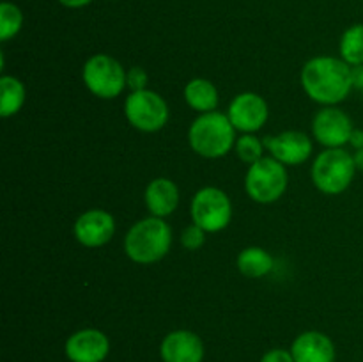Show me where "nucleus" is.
Listing matches in <instances>:
<instances>
[{
  "label": "nucleus",
  "instance_id": "nucleus-22",
  "mask_svg": "<svg viewBox=\"0 0 363 362\" xmlns=\"http://www.w3.org/2000/svg\"><path fill=\"white\" fill-rule=\"evenodd\" d=\"M264 142L255 137L254 133H243L236 138V146H234L238 158L248 165L264 158Z\"/></svg>",
  "mask_w": 363,
  "mask_h": 362
},
{
  "label": "nucleus",
  "instance_id": "nucleus-15",
  "mask_svg": "<svg viewBox=\"0 0 363 362\" xmlns=\"http://www.w3.org/2000/svg\"><path fill=\"white\" fill-rule=\"evenodd\" d=\"M294 362H335L337 350L333 341L318 330L301 332L291 344Z\"/></svg>",
  "mask_w": 363,
  "mask_h": 362
},
{
  "label": "nucleus",
  "instance_id": "nucleus-13",
  "mask_svg": "<svg viewBox=\"0 0 363 362\" xmlns=\"http://www.w3.org/2000/svg\"><path fill=\"white\" fill-rule=\"evenodd\" d=\"M64 353L71 362H103L110 353V339L98 329H82L67 337Z\"/></svg>",
  "mask_w": 363,
  "mask_h": 362
},
{
  "label": "nucleus",
  "instance_id": "nucleus-5",
  "mask_svg": "<svg viewBox=\"0 0 363 362\" xmlns=\"http://www.w3.org/2000/svg\"><path fill=\"white\" fill-rule=\"evenodd\" d=\"M289 174L286 165L273 156H264L259 162L248 165L245 176V190L252 201L259 204L277 202L287 190Z\"/></svg>",
  "mask_w": 363,
  "mask_h": 362
},
{
  "label": "nucleus",
  "instance_id": "nucleus-28",
  "mask_svg": "<svg viewBox=\"0 0 363 362\" xmlns=\"http://www.w3.org/2000/svg\"><path fill=\"white\" fill-rule=\"evenodd\" d=\"M62 6L66 7H71V9H78V7H84L87 6V4H91L92 0H59Z\"/></svg>",
  "mask_w": 363,
  "mask_h": 362
},
{
  "label": "nucleus",
  "instance_id": "nucleus-3",
  "mask_svg": "<svg viewBox=\"0 0 363 362\" xmlns=\"http://www.w3.org/2000/svg\"><path fill=\"white\" fill-rule=\"evenodd\" d=\"M236 128L230 123L229 116L222 112L199 114L197 119L190 124L188 142L194 153L208 160L225 156L236 146Z\"/></svg>",
  "mask_w": 363,
  "mask_h": 362
},
{
  "label": "nucleus",
  "instance_id": "nucleus-8",
  "mask_svg": "<svg viewBox=\"0 0 363 362\" xmlns=\"http://www.w3.org/2000/svg\"><path fill=\"white\" fill-rule=\"evenodd\" d=\"M190 213L194 224L206 233H220L233 219V202L222 188L204 187L191 199Z\"/></svg>",
  "mask_w": 363,
  "mask_h": 362
},
{
  "label": "nucleus",
  "instance_id": "nucleus-18",
  "mask_svg": "<svg viewBox=\"0 0 363 362\" xmlns=\"http://www.w3.org/2000/svg\"><path fill=\"white\" fill-rule=\"evenodd\" d=\"M236 266L245 277L261 279L273 270V258L262 247H247L238 254Z\"/></svg>",
  "mask_w": 363,
  "mask_h": 362
},
{
  "label": "nucleus",
  "instance_id": "nucleus-9",
  "mask_svg": "<svg viewBox=\"0 0 363 362\" xmlns=\"http://www.w3.org/2000/svg\"><path fill=\"white\" fill-rule=\"evenodd\" d=\"M354 126L351 117L339 106H323L312 119V135L326 149L344 148L350 144Z\"/></svg>",
  "mask_w": 363,
  "mask_h": 362
},
{
  "label": "nucleus",
  "instance_id": "nucleus-29",
  "mask_svg": "<svg viewBox=\"0 0 363 362\" xmlns=\"http://www.w3.org/2000/svg\"><path fill=\"white\" fill-rule=\"evenodd\" d=\"M353 156H354V165H357V169L363 170V149H357Z\"/></svg>",
  "mask_w": 363,
  "mask_h": 362
},
{
  "label": "nucleus",
  "instance_id": "nucleus-20",
  "mask_svg": "<svg viewBox=\"0 0 363 362\" xmlns=\"http://www.w3.org/2000/svg\"><path fill=\"white\" fill-rule=\"evenodd\" d=\"M340 59L351 67L363 64V23H354L346 28L339 43Z\"/></svg>",
  "mask_w": 363,
  "mask_h": 362
},
{
  "label": "nucleus",
  "instance_id": "nucleus-16",
  "mask_svg": "<svg viewBox=\"0 0 363 362\" xmlns=\"http://www.w3.org/2000/svg\"><path fill=\"white\" fill-rule=\"evenodd\" d=\"M144 201L152 216L165 219L177 209L179 188L169 177H155L145 188Z\"/></svg>",
  "mask_w": 363,
  "mask_h": 362
},
{
  "label": "nucleus",
  "instance_id": "nucleus-21",
  "mask_svg": "<svg viewBox=\"0 0 363 362\" xmlns=\"http://www.w3.org/2000/svg\"><path fill=\"white\" fill-rule=\"evenodd\" d=\"M23 25V14L20 7L14 6L13 2L0 4V39L9 41L18 32L21 31Z\"/></svg>",
  "mask_w": 363,
  "mask_h": 362
},
{
  "label": "nucleus",
  "instance_id": "nucleus-7",
  "mask_svg": "<svg viewBox=\"0 0 363 362\" xmlns=\"http://www.w3.org/2000/svg\"><path fill=\"white\" fill-rule=\"evenodd\" d=\"M124 116L138 131L155 133L169 123L170 110L163 96L151 89L130 92L124 102Z\"/></svg>",
  "mask_w": 363,
  "mask_h": 362
},
{
  "label": "nucleus",
  "instance_id": "nucleus-24",
  "mask_svg": "<svg viewBox=\"0 0 363 362\" xmlns=\"http://www.w3.org/2000/svg\"><path fill=\"white\" fill-rule=\"evenodd\" d=\"M147 82H149V77H147V71H145L144 67L133 66L128 70L126 85L131 89V92L144 91V89H147Z\"/></svg>",
  "mask_w": 363,
  "mask_h": 362
},
{
  "label": "nucleus",
  "instance_id": "nucleus-11",
  "mask_svg": "<svg viewBox=\"0 0 363 362\" xmlns=\"http://www.w3.org/2000/svg\"><path fill=\"white\" fill-rule=\"evenodd\" d=\"M73 233L78 243L84 245V247H103L116 234V219L106 209H87L77 219Z\"/></svg>",
  "mask_w": 363,
  "mask_h": 362
},
{
  "label": "nucleus",
  "instance_id": "nucleus-12",
  "mask_svg": "<svg viewBox=\"0 0 363 362\" xmlns=\"http://www.w3.org/2000/svg\"><path fill=\"white\" fill-rule=\"evenodd\" d=\"M264 148L284 165H300L312 156V138L298 130H287L279 135H268L262 138Z\"/></svg>",
  "mask_w": 363,
  "mask_h": 362
},
{
  "label": "nucleus",
  "instance_id": "nucleus-26",
  "mask_svg": "<svg viewBox=\"0 0 363 362\" xmlns=\"http://www.w3.org/2000/svg\"><path fill=\"white\" fill-rule=\"evenodd\" d=\"M350 144L353 146L354 151H357V149H363V130H360V128H354L353 133H351Z\"/></svg>",
  "mask_w": 363,
  "mask_h": 362
},
{
  "label": "nucleus",
  "instance_id": "nucleus-14",
  "mask_svg": "<svg viewBox=\"0 0 363 362\" xmlns=\"http://www.w3.org/2000/svg\"><path fill=\"white\" fill-rule=\"evenodd\" d=\"M204 353V343L191 330H172L160 344L163 362H202Z\"/></svg>",
  "mask_w": 363,
  "mask_h": 362
},
{
  "label": "nucleus",
  "instance_id": "nucleus-10",
  "mask_svg": "<svg viewBox=\"0 0 363 362\" xmlns=\"http://www.w3.org/2000/svg\"><path fill=\"white\" fill-rule=\"evenodd\" d=\"M227 116H229L236 131L255 133L268 121L269 106L268 102L257 92H240L229 103Z\"/></svg>",
  "mask_w": 363,
  "mask_h": 362
},
{
  "label": "nucleus",
  "instance_id": "nucleus-27",
  "mask_svg": "<svg viewBox=\"0 0 363 362\" xmlns=\"http://www.w3.org/2000/svg\"><path fill=\"white\" fill-rule=\"evenodd\" d=\"M353 85L354 89H363V64L353 67Z\"/></svg>",
  "mask_w": 363,
  "mask_h": 362
},
{
  "label": "nucleus",
  "instance_id": "nucleus-2",
  "mask_svg": "<svg viewBox=\"0 0 363 362\" xmlns=\"http://www.w3.org/2000/svg\"><path fill=\"white\" fill-rule=\"evenodd\" d=\"M172 245V229L165 219L147 216L130 227L124 236V252L138 265H152L165 258Z\"/></svg>",
  "mask_w": 363,
  "mask_h": 362
},
{
  "label": "nucleus",
  "instance_id": "nucleus-19",
  "mask_svg": "<svg viewBox=\"0 0 363 362\" xmlns=\"http://www.w3.org/2000/svg\"><path fill=\"white\" fill-rule=\"evenodd\" d=\"M0 91H2V99H0V116L4 119L14 116L25 105L27 91L20 78L11 77V75H2L0 77Z\"/></svg>",
  "mask_w": 363,
  "mask_h": 362
},
{
  "label": "nucleus",
  "instance_id": "nucleus-4",
  "mask_svg": "<svg viewBox=\"0 0 363 362\" xmlns=\"http://www.w3.org/2000/svg\"><path fill=\"white\" fill-rule=\"evenodd\" d=\"M354 156L344 148L325 149L312 163V181L326 195H339L350 188L357 174Z\"/></svg>",
  "mask_w": 363,
  "mask_h": 362
},
{
  "label": "nucleus",
  "instance_id": "nucleus-25",
  "mask_svg": "<svg viewBox=\"0 0 363 362\" xmlns=\"http://www.w3.org/2000/svg\"><path fill=\"white\" fill-rule=\"evenodd\" d=\"M261 362H294L291 350H284V348H273V350L266 351L262 355Z\"/></svg>",
  "mask_w": 363,
  "mask_h": 362
},
{
  "label": "nucleus",
  "instance_id": "nucleus-6",
  "mask_svg": "<svg viewBox=\"0 0 363 362\" xmlns=\"http://www.w3.org/2000/svg\"><path fill=\"white\" fill-rule=\"evenodd\" d=\"M123 64L106 53H96L85 60L82 67V80L85 87L101 99H113L128 87Z\"/></svg>",
  "mask_w": 363,
  "mask_h": 362
},
{
  "label": "nucleus",
  "instance_id": "nucleus-23",
  "mask_svg": "<svg viewBox=\"0 0 363 362\" xmlns=\"http://www.w3.org/2000/svg\"><path fill=\"white\" fill-rule=\"evenodd\" d=\"M206 241V231L199 227L197 224H190L186 229L181 233V245L188 251H197L204 245Z\"/></svg>",
  "mask_w": 363,
  "mask_h": 362
},
{
  "label": "nucleus",
  "instance_id": "nucleus-1",
  "mask_svg": "<svg viewBox=\"0 0 363 362\" xmlns=\"http://www.w3.org/2000/svg\"><path fill=\"white\" fill-rule=\"evenodd\" d=\"M301 85L312 102L325 106L339 105L354 87L353 67L339 57H312L301 70Z\"/></svg>",
  "mask_w": 363,
  "mask_h": 362
},
{
  "label": "nucleus",
  "instance_id": "nucleus-17",
  "mask_svg": "<svg viewBox=\"0 0 363 362\" xmlns=\"http://www.w3.org/2000/svg\"><path fill=\"white\" fill-rule=\"evenodd\" d=\"M184 102L199 114L213 112L220 102L218 91H216L215 84L208 78H191L184 85Z\"/></svg>",
  "mask_w": 363,
  "mask_h": 362
}]
</instances>
